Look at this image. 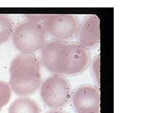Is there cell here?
<instances>
[{
	"label": "cell",
	"instance_id": "cell-1",
	"mask_svg": "<svg viewBox=\"0 0 151 113\" xmlns=\"http://www.w3.org/2000/svg\"><path fill=\"white\" fill-rule=\"evenodd\" d=\"M40 57L42 64L50 72L76 75L88 67L90 53L78 42L53 40L43 46Z\"/></svg>",
	"mask_w": 151,
	"mask_h": 113
},
{
	"label": "cell",
	"instance_id": "cell-2",
	"mask_svg": "<svg viewBox=\"0 0 151 113\" xmlns=\"http://www.w3.org/2000/svg\"><path fill=\"white\" fill-rule=\"evenodd\" d=\"M9 83L11 90L21 97L36 92L41 84V67L34 55L19 54L10 65Z\"/></svg>",
	"mask_w": 151,
	"mask_h": 113
},
{
	"label": "cell",
	"instance_id": "cell-3",
	"mask_svg": "<svg viewBox=\"0 0 151 113\" xmlns=\"http://www.w3.org/2000/svg\"><path fill=\"white\" fill-rule=\"evenodd\" d=\"M47 35L43 24L26 17L14 28L12 40L21 54L32 55L42 49Z\"/></svg>",
	"mask_w": 151,
	"mask_h": 113
},
{
	"label": "cell",
	"instance_id": "cell-4",
	"mask_svg": "<svg viewBox=\"0 0 151 113\" xmlns=\"http://www.w3.org/2000/svg\"><path fill=\"white\" fill-rule=\"evenodd\" d=\"M70 82L64 75L54 74L46 79L40 87V97L52 110H60L70 101L73 94Z\"/></svg>",
	"mask_w": 151,
	"mask_h": 113
},
{
	"label": "cell",
	"instance_id": "cell-5",
	"mask_svg": "<svg viewBox=\"0 0 151 113\" xmlns=\"http://www.w3.org/2000/svg\"><path fill=\"white\" fill-rule=\"evenodd\" d=\"M80 23L79 19L74 15L48 14L44 27L54 40L68 41L77 35Z\"/></svg>",
	"mask_w": 151,
	"mask_h": 113
},
{
	"label": "cell",
	"instance_id": "cell-6",
	"mask_svg": "<svg viewBox=\"0 0 151 113\" xmlns=\"http://www.w3.org/2000/svg\"><path fill=\"white\" fill-rule=\"evenodd\" d=\"M71 101L77 113H100V91L95 85L80 86L73 92Z\"/></svg>",
	"mask_w": 151,
	"mask_h": 113
},
{
	"label": "cell",
	"instance_id": "cell-7",
	"mask_svg": "<svg viewBox=\"0 0 151 113\" xmlns=\"http://www.w3.org/2000/svg\"><path fill=\"white\" fill-rule=\"evenodd\" d=\"M77 42L85 48L96 47L100 40V20L96 15H88L80 23L77 33Z\"/></svg>",
	"mask_w": 151,
	"mask_h": 113
},
{
	"label": "cell",
	"instance_id": "cell-8",
	"mask_svg": "<svg viewBox=\"0 0 151 113\" xmlns=\"http://www.w3.org/2000/svg\"><path fill=\"white\" fill-rule=\"evenodd\" d=\"M8 113H40V109L34 99L23 96L16 99L11 104Z\"/></svg>",
	"mask_w": 151,
	"mask_h": 113
},
{
	"label": "cell",
	"instance_id": "cell-9",
	"mask_svg": "<svg viewBox=\"0 0 151 113\" xmlns=\"http://www.w3.org/2000/svg\"><path fill=\"white\" fill-rule=\"evenodd\" d=\"M14 28L13 21L9 16L0 14V44L6 42L12 36Z\"/></svg>",
	"mask_w": 151,
	"mask_h": 113
},
{
	"label": "cell",
	"instance_id": "cell-10",
	"mask_svg": "<svg viewBox=\"0 0 151 113\" xmlns=\"http://www.w3.org/2000/svg\"><path fill=\"white\" fill-rule=\"evenodd\" d=\"M12 90L8 83L0 80V108L6 105L11 97Z\"/></svg>",
	"mask_w": 151,
	"mask_h": 113
},
{
	"label": "cell",
	"instance_id": "cell-11",
	"mask_svg": "<svg viewBox=\"0 0 151 113\" xmlns=\"http://www.w3.org/2000/svg\"><path fill=\"white\" fill-rule=\"evenodd\" d=\"M91 69L98 85H100V57L97 55L93 61Z\"/></svg>",
	"mask_w": 151,
	"mask_h": 113
},
{
	"label": "cell",
	"instance_id": "cell-12",
	"mask_svg": "<svg viewBox=\"0 0 151 113\" xmlns=\"http://www.w3.org/2000/svg\"><path fill=\"white\" fill-rule=\"evenodd\" d=\"M47 113H65V112H63L60 110H52L47 112Z\"/></svg>",
	"mask_w": 151,
	"mask_h": 113
},
{
	"label": "cell",
	"instance_id": "cell-13",
	"mask_svg": "<svg viewBox=\"0 0 151 113\" xmlns=\"http://www.w3.org/2000/svg\"><path fill=\"white\" fill-rule=\"evenodd\" d=\"M1 108H0V111H1Z\"/></svg>",
	"mask_w": 151,
	"mask_h": 113
}]
</instances>
